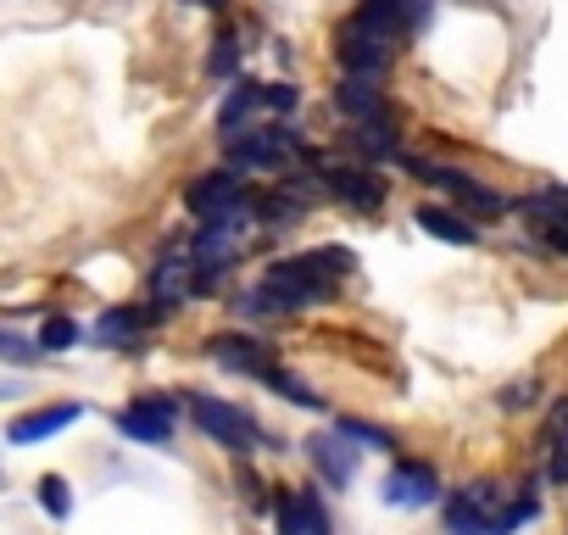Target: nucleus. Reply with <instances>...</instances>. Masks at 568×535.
<instances>
[{
  "label": "nucleus",
  "instance_id": "nucleus-1",
  "mask_svg": "<svg viewBox=\"0 0 568 535\" xmlns=\"http://www.w3.org/2000/svg\"><path fill=\"white\" fill-rule=\"evenodd\" d=\"M346 268H352V256L341 245H324V251H307V256H291V262H273L267 274L256 280V291L245 296V313L267 319V313H296V307L329 302L335 280L346 274Z\"/></svg>",
  "mask_w": 568,
  "mask_h": 535
},
{
  "label": "nucleus",
  "instance_id": "nucleus-2",
  "mask_svg": "<svg viewBox=\"0 0 568 535\" xmlns=\"http://www.w3.org/2000/svg\"><path fill=\"white\" fill-rule=\"evenodd\" d=\"M540 502L535 496H518V502H501L496 485H463L446 496V529L452 535H507L518 529L524 518H535Z\"/></svg>",
  "mask_w": 568,
  "mask_h": 535
},
{
  "label": "nucleus",
  "instance_id": "nucleus-3",
  "mask_svg": "<svg viewBox=\"0 0 568 535\" xmlns=\"http://www.w3.org/2000/svg\"><path fill=\"white\" fill-rule=\"evenodd\" d=\"M229 140V162L234 168H284L302 145H296V134L291 129H234V134H223Z\"/></svg>",
  "mask_w": 568,
  "mask_h": 535
},
{
  "label": "nucleus",
  "instance_id": "nucleus-4",
  "mask_svg": "<svg viewBox=\"0 0 568 535\" xmlns=\"http://www.w3.org/2000/svg\"><path fill=\"white\" fill-rule=\"evenodd\" d=\"M184 206L201 218V223H217V218H240L245 212V184L234 173H206L184 190Z\"/></svg>",
  "mask_w": 568,
  "mask_h": 535
},
{
  "label": "nucleus",
  "instance_id": "nucleus-5",
  "mask_svg": "<svg viewBox=\"0 0 568 535\" xmlns=\"http://www.w3.org/2000/svg\"><path fill=\"white\" fill-rule=\"evenodd\" d=\"M424 18V7L418 0H357V12H352V29H363V34H374V40H385V46H396L413 23Z\"/></svg>",
  "mask_w": 568,
  "mask_h": 535
},
{
  "label": "nucleus",
  "instance_id": "nucleus-6",
  "mask_svg": "<svg viewBox=\"0 0 568 535\" xmlns=\"http://www.w3.org/2000/svg\"><path fill=\"white\" fill-rule=\"evenodd\" d=\"M190 413H195V424H201L212 441H223L229 452H251V446H256V424H251L240 407L212 402V396H190Z\"/></svg>",
  "mask_w": 568,
  "mask_h": 535
},
{
  "label": "nucleus",
  "instance_id": "nucleus-7",
  "mask_svg": "<svg viewBox=\"0 0 568 535\" xmlns=\"http://www.w3.org/2000/svg\"><path fill=\"white\" fill-rule=\"evenodd\" d=\"M407 168H413L424 184H435V190L457 195L468 212H490V218H496V212L507 206V201H501L490 184H479V179H468V173H457V168H440V162H407Z\"/></svg>",
  "mask_w": 568,
  "mask_h": 535
},
{
  "label": "nucleus",
  "instance_id": "nucleus-8",
  "mask_svg": "<svg viewBox=\"0 0 568 535\" xmlns=\"http://www.w3.org/2000/svg\"><path fill=\"white\" fill-rule=\"evenodd\" d=\"M212 357L223 363V369H234V374H251V380H262V385H284V369H273V357L256 346V341H245V335H217L212 341Z\"/></svg>",
  "mask_w": 568,
  "mask_h": 535
},
{
  "label": "nucleus",
  "instance_id": "nucleus-9",
  "mask_svg": "<svg viewBox=\"0 0 568 535\" xmlns=\"http://www.w3.org/2000/svg\"><path fill=\"white\" fill-rule=\"evenodd\" d=\"M273 518H278V535H329V518L313 491H278Z\"/></svg>",
  "mask_w": 568,
  "mask_h": 535
},
{
  "label": "nucleus",
  "instance_id": "nucleus-10",
  "mask_svg": "<svg viewBox=\"0 0 568 535\" xmlns=\"http://www.w3.org/2000/svg\"><path fill=\"white\" fill-rule=\"evenodd\" d=\"M118 430L134 435V441H145V446H162V441L173 435V402H162V396H140L134 407L118 413Z\"/></svg>",
  "mask_w": 568,
  "mask_h": 535
},
{
  "label": "nucleus",
  "instance_id": "nucleus-11",
  "mask_svg": "<svg viewBox=\"0 0 568 535\" xmlns=\"http://www.w3.org/2000/svg\"><path fill=\"white\" fill-rule=\"evenodd\" d=\"M435 491H440V480H435L429 463H396L390 480H385V502L390 507H429Z\"/></svg>",
  "mask_w": 568,
  "mask_h": 535
},
{
  "label": "nucleus",
  "instance_id": "nucleus-12",
  "mask_svg": "<svg viewBox=\"0 0 568 535\" xmlns=\"http://www.w3.org/2000/svg\"><path fill=\"white\" fill-rule=\"evenodd\" d=\"M79 424V402H57V407H40V413H18L7 424V441L12 446H34V441H51L57 430Z\"/></svg>",
  "mask_w": 568,
  "mask_h": 535
},
{
  "label": "nucleus",
  "instance_id": "nucleus-13",
  "mask_svg": "<svg viewBox=\"0 0 568 535\" xmlns=\"http://www.w3.org/2000/svg\"><path fill=\"white\" fill-rule=\"evenodd\" d=\"M324 190L341 195V201H352V206H363V212H374L385 201V184L368 168H324Z\"/></svg>",
  "mask_w": 568,
  "mask_h": 535
},
{
  "label": "nucleus",
  "instance_id": "nucleus-14",
  "mask_svg": "<svg viewBox=\"0 0 568 535\" xmlns=\"http://www.w3.org/2000/svg\"><path fill=\"white\" fill-rule=\"evenodd\" d=\"M341 62H346V73H368V79H374V73L390 62V46L346 23V29H341Z\"/></svg>",
  "mask_w": 568,
  "mask_h": 535
},
{
  "label": "nucleus",
  "instance_id": "nucleus-15",
  "mask_svg": "<svg viewBox=\"0 0 568 535\" xmlns=\"http://www.w3.org/2000/svg\"><path fill=\"white\" fill-rule=\"evenodd\" d=\"M335 107H341L346 118H357V123H368V118H385L379 84H374L368 73H346V79H341V90H335Z\"/></svg>",
  "mask_w": 568,
  "mask_h": 535
},
{
  "label": "nucleus",
  "instance_id": "nucleus-16",
  "mask_svg": "<svg viewBox=\"0 0 568 535\" xmlns=\"http://www.w3.org/2000/svg\"><path fill=\"white\" fill-rule=\"evenodd\" d=\"M418 223H424V234L452 240V245H474V240H479V229H474L463 212H452V206H418Z\"/></svg>",
  "mask_w": 568,
  "mask_h": 535
},
{
  "label": "nucleus",
  "instance_id": "nucleus-17",
  "mask_svg": "<svg viewBox=\"0 0 568 535\" xmlns=\"http://www.w3.org/2000/svg\"><path fill=\"white\" fill-rule=\"evenodd\" d=\"M307 452H313V463L329 474V485H346V480H352V446H346V435H313Z\"/></svg>",
  "mask_w": 568,
  "mask_h": 535
},
{
  "label": "nucleus",
  "instance_id": "nucleus-18",
  "mask_svg": "<svg viewBox=\"0 0 568 535\" xmlns=\"http://www.w3.org/2000/svg\"><path fill=\"white\" fill-rule=\"evenodd\" d=\"M195 256H179V262H162L156 268V280H151V291H156V302H179L184 291H195Z\"/></svg>",
  "mask_w": 568,
  "mask_h": 535
},
{
  "label": "nucleus",
  "instance_id": "nucleus-19",
  "mask_svg": "<svg viewBox=\"0 0 568 535\" xmlns=\"http://www.w3.org/2000/svg\"><path fill=\"white\" fill-rule=\"evenodd\" d=\"M557 485H568V402L551 407V468H546Z\"/></svg>",
  "mask_w": 568,
  "mask_h": 535
},
{
  "label": "nucleus",
  "instance_id": "nucleus-20",
  "mask_svg": "<svg viewBox=\"0 0 568 535\" xmlns=\"http://www.w3.org/2000/svg\"><path fill=\"white\" fill-rule=\"evenodd\" d=\"M151 319H156V313H129V307H123V313H106V319L95 324V341H134Z\"/></svg>",
  "mask_w": 568,
  "mask_h": 535
},
{
  "label": "nucleus",
  "instance_id": "nucleus-21",
  "mask_svg": "<svg viewBox=\"0 0 568 535\" xmlns=\"http://www.w3.org/2000/svg\"><path fill=\"white\" fill-rule=\"evenodd\" d=\"M357 145H363V157H396V140H390V118H368V123H357V134H352Z\"/></svg>",
  "mask_w": 568,
  "mask_h": 535
},
{
  "label": "nucleus",
  "instance_id": "nucleus-22",
  "mask_svg": "<svg viewBox=\"0 0 568 535\" xmlns=\"http://www.w3.org/2000/svg\"><path fill=\"white\" fill-rule=\"evenodd\" d=\"M79 341V324L68 319V313H51L45 324H40V352H68Z\"/></svg>",
  "mask_w": 568,
  "mask_h": 535
},
{
  "label": "nucleus",
  "instance_id": "nucleus-23",
  "mask_svg": "<svg viewBox=\"0 0 568 535\" xmlns=\"http://www.w3.org/2000/svg\"><path fill=\"white\" fill-rule=\"evenodd\" d=\"M40 507H45L51 518H68V513H73V496H68V480H62V474H45V480H40Z\"/></svg>",
  "mask_w": 568,
  "mask_h": 535
},
{
  "label": "nucleus",
  "instance_id": "nucleus-24",
  "mask_svg": "<svg viewBox=\"0 0 568 535\" xmlns=\"http://www.w3.org/2000/svg\"><path fill=\"white\" fill-rule=\"evenodd\" d=\"M341 435H346V441H368V446H379V452L396 446V435L379 430V424H368V418H341Z\"/></svg>",
  "mask_w": 568,
  "mask_h": 535
},
{
  "label": "nucleus",
  "instance_id": "nucleus-25",
  "mask_svg": "<svg viewBox=\"0 0 568 535\" xmlns=\"http://www.w3.org/2000/svg\"><path fill=\"white\" fill-rule=\"evenodd\" d=\"M234 62H240V51H234V40L223 34V40H212V57H206V73L212 79H223V73H234Z\"/></svg>",
  "mask_w": 568,
  "mask_h": 535
},
{
  "label": "nucleus",
  "instance_id": "nucleus-26",
  "mask_svg": "<svg viewBox=\"0 0 568 535\" xmlns=\"http://www.w3.org/2000/svg\"><path fill=\"white\" fill-rule=\"evenodd\" d=\"M546 240H551V245L568 256V223H562V218H557V223H546Z\"/></svg>",
  "mask_w": 568,
  "mask_h": 535
},
{
  "label": "nucleus",
  "instance_id": "nucleus-27",
  "mask_svg": "<svg viewBox=\"0 0 568 535\" xmlns=\"http://www.w3.org/2000/svg\"><path fill=\"white\" fill-rule=\"evenodd\" d=\"M201 7H212V12H217V7H223V0H201Z\"/></svg>",
  "mask_w": 568,
  "mask_h": 535
}]
</instances>
